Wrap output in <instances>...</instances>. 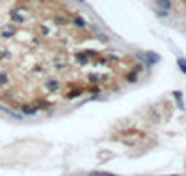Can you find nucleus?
I'll list each match as a JSON object with an SVG mask.
<instances>
[{"mask_svg": "<svg viewBox=\"0 0 186 176\" xmlns=\"http://www.w3.org/2000/svg\"><path fill=\"white\" fill-rule=\"evenodd\" d=\"M157 4H158L160 7H164L166 11H168V9H171V2H170V0H157Z\"/></svg>", "mask_w": 186, "mask_h": 176, "instance_id": "obj_9", "label": "nucleus"}, {"mask_svg": "<svg viewBox=\"0 0 186 176\" xmlns=\"http://www.w3.org/2000/svg\"><path fill=\"white\" fill-rule=\"evenodd\" d=\"M177 65H179V69L186 74V59L184 58H179V59H177Z\"/></svg>", "mask_w": 186, "mask_h": 176, "instance_id": "obj_10", "label": "nucleus"}, {"mask_svg": "<svg viewBox=\"0 0 186 176\" xmlns=\"http://www.w3.org/2000/svg\"><path fill=\"white\" fill-rule=\"evenodd\" d=\"M125 78H127L129 84H136V82H138V74H136V72H129Z\"/></svg>", "mask_w": 186, "mask_h": 176, "instance_id": "obj_8", "label": "nucleus"}, {"mask_svg": "<svg viewBox=\"0 0 186 176\" xmlns=\"http://www.w3.org/2000/svg\"><path fill=\"white\" fill-rule=\"evenodd\" d=\"M173 97H175V98H183V93H181V91H173Z\"/></svg>", "mask_w": 186, "mask_h": 176, "instance_id": "obj_14", "label": "nucleus"}, {"mask_svg": "<svg viewBox=\"0 0 186 176\" xmlns=\"http://www.w3.org/2000/svg\"><path fill=\"white\" fill-rule=\"evenodd\" d=\"M73 24H75V26H78V28H86V24H88V22H86L82 17H78V15H76V17H73Z\"/></svg>", "mask_w": 186, "mask_h": 176, "instance_id": "obj_4", "label": "nucleus"}, {"mask_svg": "<svg viewBox=\"0 0 186 176\" xmlns=\"http://www.w3.org/2000/svg\"><path fill=\"white\" fill-rule=\"evenodd\" d=\"M88 80L93 84V82H97V76H95V74H91V76H88Z\"/></svg>", "mask_w": 186, "mask_h": 176, "instance_id": "obj_15", "label": "nucleus"}, {"mask_svg": "<svg viewBox=\"0 0 186 176\" xmlns=\"http://www.w3.org/2000/svg\"><path fill=\"white\" fill-rule=\"evenodd\" d=\"M35 111H37L35 106H28V104L22 106V113H26V115H35Z\"/></svg>", "mask_w": 186, "mask_h": 176, "instance_id": "obj_7", "label": "nucleus"}, {"mask_svg": "<svg viewBox=\"0 0 186 176\" xmlns=\"http://www.w3.org/2000/svg\"><path fill=\"white\" fill-rule=\"evenodd\" d=\"M75 58L80 61V65H88L89 63V56L88 54H75Z\"/></svg>", "mask_w": 186, "mask_h": 176, "instance_id": "obj_5", "label": "nucleus"}, {"mask_svg": "<svg viewBox=\"0 0 186 176\" xmlns=\"http://www.w3.org/2000/svg\"><path fill=\"white\" fill-rule=\"evenodd\" d=\"M80 95H82V89H73V91H69L65 97H67L69 100H73V98H78Z\"/></svg>", "mask_w": 186, "mask_h": 176, "instance_id": "obj_6", "label": "nucleus"}, {"mask_svg": "<svg viewBox=\"0 0 186 176\" xmlns=\"http://www.w3.org/2000/svg\"><path fill=\"white\" fill-rule=\"evenodd\" d=\"M45 87H47L50 93H54V91L60 89V82H58L56 78H45Z\"/></svg>", "mask_w": 186, "mask_h": 176, "instance_id": "obj_2", "label": "nucleus"}, {"mask_svg": "<svg viewBox=\"0 0 186 176\" xmlns=\"http://www.w3.org/2000/svg\"><path fill=\"white\" fill-rule=\"evenodd\" d=\"M91 174H95V176H110V173H106V171H93Z\"/></svg>", "mask_w": 186, "mask_h": 176, "instance_id": "obj_12", "label": "nucleus"}, {"mask_svg": "<svg viewBox=\"0 0 186 176\" xmlns=\"http://www.w3.org/2000/svg\"><path fill=\"white\" fill-rule=\"evenodd\" d=\"M143 59H145V63L147 65H157L158 61H160V56L158 54H155V52H145V54H140Z\"/></svg>", "mask_w": 186, "mask_h": 176, "instance_id": "obj_1", "label": "nucleus"}, {"mask_svg": "<svg viewBox=\"0 0 186 176\" xmlns=\"http://www.w3.org/2000/svg\"><path fill=\"white\" fill-rule=\"evenodd\" d=\"M157 15H158V17H164V19H166V17H168V11H166V9H164V11L157 9Z\"/></svg>", "mask_w": 186, "mask_h": 176, "instance_id": "obj_13", "label": "nucleus"}, {"mask_svg": "<svg viewBox=\"0 0 186 176\" xmlns=\"http://www.w3.org/2000/svg\"><path fill=\"white\" fill-rule=\"evenodd\" d=\"M183 2H186V0H183Z\"/></svg>", "mask_w": 186, "mask_h": 176, "instance_id": "obj_16", "label": "nucleus"}, {"mask_svg": "<svg viewBox=\"0 0 186 176\" xmlns=\"http://www.w3.org/2000/svg\"><path fill=\"white\" fill-rule=\"evenodd\" d=\"M13 35H15V26H2V28H0V37L11 39Z\"/></svg>", "mask_w": 186, "mask_h": 176, "instance_id": "obj_3", "label": "nucleus"}, {"mask_svg": "<svg viewBox=\"0 0 186 176\" xmlns=\"http://www.w3.org/2000/svg\"><path fill=\"white\" fill-rule=\"evenodd\" d=\"M54 22H56V24H65L67 20H65L63 15H56V17H54Z\"/></svg>", "mask_w": 186, "mask_h": 176, "instance_id": "obj_11", "label": "nucleus"}]
</instances>
